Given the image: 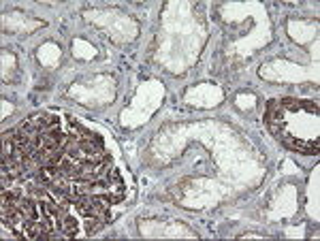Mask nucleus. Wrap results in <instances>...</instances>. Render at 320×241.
Here are the masks:
<instances>
[{
    "label": "nucleus",
    "mask_w": 320,
    "mask_h": 241,
    "mask_svg": "<svg viewBox=\"0 0 320 241\" xmlns=\"http://www.w3.org/2000/svg\"><path fill=\"white\" fill-rule=\"evenodd\" d=\"M82 226H84V233H86V235H94V233H99V230L105 226V222H103L101 218L88 216V218H84Z\"/></svg>",
    "instance_id": "obj_1"
}]
</instances>
